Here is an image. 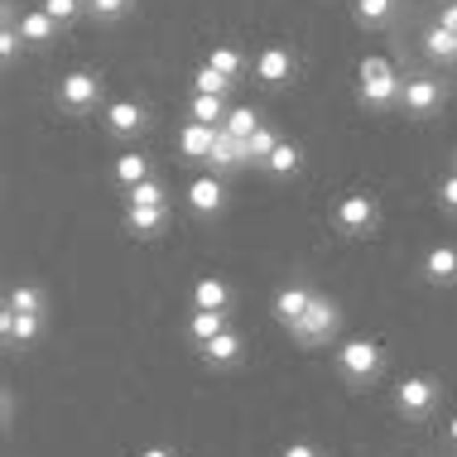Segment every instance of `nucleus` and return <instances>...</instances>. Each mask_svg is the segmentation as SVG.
I'll list each match as a JSON object with an SVG mask.
<instances>
[{"instance_id":"31","label":"nucleus","mask_w":457,"mask_h":457,"mask_svg":"<svg viewBox=\"0 0 457 457\" xmlns=\"http://www.w3.org/2000/svg\"><path fill=\"white\" fill-rule=\"evenodd\" d=\"M130 5H135V0H87V10H92L96 20H120Z\"/></svg>"},{"instance_id":"27","label":"nucleus","mask_w":457,"mask_h":457,"mask_svg":"<svg viewBox=\"0 0 457 457\" xmlns=\"http://www.w3.org/2000/svg\"><path fill=\"white\" fill-rule=\"evenodd\" d=\"M5 303H10V308H20V313H44V294L34 289V284H15Z\"/></svg>"},{"instance_id":"7","label":"nucleus","mask_w":457,"mask_h":457,"mask_svg":"<svg viewBox=\"0 0 457 457\" xmlns=\"http://www.w3.org/2000/svg\"><path fill=\"white\" fill-rule=\"evenodd\" d=\"M44 328V313H20V308L5 303V313H0V337L10 342V347H29L34 337H39Z\"/></svg>"},{"instance_id":"32","label":"nucleus","mask_w":457,"mask_h":457,"mask_svg":"<svg viewBox=\"0 0 457 457\" xmlns=\"http://www.w3.org/2000/svg\"><path fill=\"white\" fill-rule=\"evenodd\" d=\"M126 197H130V203H164V183L145 179V183H135V188H130Z\"/></svg>"},{"instance_id":"28","label":"nucleus","mask_w":457,"mask_h":457,"mask_svg":"<svg viewBox=\"0 0 457 457\" xmlns=\"http://www.w3.org/2000/svg\"><path fill=\"white\" fill-rule=\"evenodd\" d=\"M395 15V0H356V20L361 24H386Z\"/></svg>"},{"instance_id":"13","label":"nucleus","mask_w":457,"mask_h":457,"mask_svg":"<svg viewBox=\"0 0 457 457\" xmlns=\"http://www.w3.org/2000/svg\"><path fill=\"white\" fill-rule=\"evenodd\" d=\"M241 352H245V342H241V332H231V328H221L212 342H203V361L207 366H231Z\"/></svg>"},{"instance_id":"34","label":"nucleus","mask_w":457,"mask_h":457,"mask_svg":"<svg viewBox=\"0 0 457 457\" xmlns=\"http://www.w3.org/2000/svg\"><path fill=\"white\" fill-rule=\"evenodd\" d=\"M438 197H443V207H448V212H457V169L438 183Z\"/></svg>"},{"instance_id":"15","label":"nucleus","mask_w":457,"mask_h":457,"mask_svg":"<svg viewBox=\"0 0 457 457\" xmlns=\"http://www.w3.org/2000/svg\"><path fill=\"white\" fill-rule=\"evenodd\" d=\"M424 279L428 284H457V251L453 245H434V251L424 255Z\"/></svg>"},{"instance_id":"35","label":"nucleus","mask_w":457,"mask_h":457,"mask_svg":"<svg viewBox=\"0 0 457 457\" xmlns=\"http://www.w3.org/2000/svg\"><path fill=\"white\" fill-rule=\"evenodd\" d=\"M438 24H443V29H448V34H457V0H448V5H443Z\"/></svg>"},{"instance_id":"36","label":"nucleus","mask_w":457,"mask_h":457,"mask_svg":"<svg viewBox=\"0 0 457 457\" xmlns=\"http://www.w3.org/2000/svg\"><path fill=\"white\" fill-rule=\"evenodd\" d=\"M284 457H323L313 448V443H289V448H284Z\"/></svg>"},{"instance_id":"23","label":"nucleus","mask_w":457,"mask_h":457,"mask_svg":"<svg viewBox=\"0 0 457 457\" xmlns=\"http://www.w3.org/2000/svg\"><path fill=\"white\" fill-rule=\"evenodd\" d=\"M221 130H231L237 140H251V135L261 130V116H255V106H231L227 120H221Z\"/></svg>"},{"instance_id":"30","label":"nucleus","mask_w":457,"mask_h":457,"mask_svg":"<svg viewBox=\"0 0 457 457\" xmlns=\"http://www.w3.org/2000/svg\"><path fill=\"white\" fill-rule=\"evenodd\" d=\"M207 63H212L217 72H227V78H241V54H237V48H227V44H221V48H212V58H207Z\"/></svg>"},{"instance_id":"24","label":"nucleus","mask_w":457,"mask_h":457,"mask_svg":"<svg viewBox=\"0 0 457 457\" xmlns=\"http://www.w3.org/2000/svg\"><path fill=\"white\" fill-rule=\"evenodd\" d=\"M424 48H428V58H438V63H457V34H448L443 24H434V29H428Z\"/></svg>"},{"instance_id":"11","label":"nucleus","mask_w":457,"mask_h":457,"mask_svg":"<svg viewBox=\"0 0 457 457\" xmlns=\"http://www.w3.org/2000/svg\"><path fill=\"white\" fill-rule=\"evenodd\" d=\"M188 203L197 217H217L221 207H227V188H221L217 179H193L188 183Z\"/></svg>"},{"instance_id":"4","label":"nucleus","mask_w":457,"mask_h":457,"mask_svg":"<svg viewBox=\"0 0 457 457\" xmlns=\"http://www.w3.org/2000/svg\"><path fill=\"white\" fill-rule=\"evenodd\" d=\"M395 404H400L404 419H424L438 404V380L434 376H410L400 390H395Z\"/></svg>"},{"instance_id":"9","label":"nucleus","mask_w":457,"mask_h":457,"mask_svg":"<svg viewBox=\"0 0 457 457\" xmlns=\"http://www.w3.org/2000/svg\"><path fill=\"white\" fill-rule=\"evenodd\" d=\"M313 294H318V289H308V284H284V289L275 294V318H279L284 328H294V323H299V318L308 313Z\"/></svg>"},{"instance_id":"1","label":"nucleus","mask_w":457,"mask_h":457,"mask_svg":"<svg viewBox=\"0 0 457 457\" xmlns=\"http://www.w3.org/2000/svg\"><path fill=\"white\" fill-rule=\"evenodd\" d=\"M342 323V308L328 299V294H313V303H308V313L299 318V323L289 328V337L299 342V347H323V342H332V332H337Z\"/></svg>"},{"instance_id":"12","label":"nucleus","mask_w":457,"mask_h":457,"mask_svg":"<svg viewBox=\"0 0 457 457\" xmlns=\"http://www.w3.org/2000/svg\"><path fill=\"white\" fill-rule=\"evenodd\" d=\"M217 130L221 126H203V120H188V126H183V135H179V150L188 154V159H212V145H217Z\"/></svg>"},{"instance_id":"8","label":"nucleus","mask_w":457,"mask_h":457,"mask_svg":"<svg viewBox=\"0 0 457 457\" xmlns=\"http://www.w3.org/2000/svg\"><path fill=\"white\" fill-rule=\"evenodd\" d=\"M438 102H443V87L434 78H410L400 87V106L410 111V116H428V111H438Z\"/></svg>"},{"instance_id":"26","label":"nucleus","mask_w":457,"mask_h":457,"mask_svg":"<svg viewBox=\"0 0 457 457\" xmlns=\"http://www.w3.org/2000/svg\"><path fill=\"white\" fill-rule=\"evenodd\" d=\"M193 92H212V96H227V92H231V78H227V72H217L212 63H203V68H197V78H193Z\"/></svg>"},{"instance_id":"21","label":"nucleus","mask_w":457,"mask_h":457,"mask_svg":"<svg viewBox=\"0 0 457 457\" xmlns=\"http://www.w3.org/2000/svg\"><path fill=\"white\" fill-rule=\"evenodd\" d=\"M193 303H197V308H227V303H231V289H227L221 279L207 275V279L193 284Z\"/></svg>"},{"instance_id":"18","label":"nucleus","mask_w":457,"mask_h":457,"mask_svg":"<svg viewBox=\"0 0 457 457\" xmlns=\"http://www.w3.org/2000/svg\"><path fill=\"white\" fill-rule=\"evenodd\" d=\"M212 169H241L245 164V140H237L231 130H217V145H212Z\"/></svg>"},{"instance_id":"3","label":"nucleus","mask_w":457,"mask_h":457,"mask_svg":"<svg viewBox=\"0 0 457 457\" xmlns=\"http://www.w3.org/2000/svg\"><path fill=\"white\" fill-rule=\"evenodd\" d=\"M337 370L352 380V386H366V380H376V370H380V347L366 342V337L342 342L337 347Z\"/></svg>"},{"instance_id":"25","label":"nucleus","mask_w":457,"mask_h":457,"mask_svg":"<svg viewBox=\"0 0 457 457\" xmlns=\"http://www.w3.org/2000/svg\"><path fill=\"white\" fill-rule=\"evenodd\" d=\"M116 179L126 183V188L145 183V179H150V159H145V154H120L116 159Z\"/></svg>"},{"instance_id":"6","label":"nucleus","mask_w":457,"mask_h":457,"mask_svg":"<svg viewBox=\"0 0 457 457\" xmlns=\"http://www.w3.org/2000/svg\"><path fill=\"white\" fill-rule=\"evenodd\" d=\"M332 221H337L347 237H366V231L376 227V203H370V197H361V193H352V197H342V203H337Z\"/></svg>"},{"instance_id":"38","label":"nucleus","mask_w":457,"mask_h":457,"mask_svg":"<svg viewBox=\"0 0 457 457\" xmlns=\"http://www.w3.org/2000/svg\"><path fill=\"white\" fill-rule=\"evenodd\" d=\"M448 438H453V443H457V414H453V419H448Z\"/></svg>"},{"instance_id":"20","label":"nucleus","mask_w":457,"mask_h":457,"mask_svg":"<svg viewBox=\"0 0 457 457\" xmlns=\"http://www.w3.org/2000/svg\"><path fill=\"white\" fill-rule=\"evenodd\" d=\"M221 328H227V308H197V313L188 318V337L193 342H212Z\"/></svg>"},{"instance_id":"22","label":"nucleus","mask_w":457,"mask_h":457,"mask_svg":"<svg viewBox=\"0 0 457 457\" xmlns=\"http://www.w3.org/2000/svg\"><path fill=\"white\" fill-rule=\"evenodd\" d=\"M299 164H303V154H299V145H289V140H279L275 154L265 159V169H270V174H279V179L299 174Z\"/></svg>"},{"instance_id":"37","label":"nucleus","mask_w":457,"mask_h":457,"mask_svg":"<svg viewBox=\"0 0 457 457\" xmlns=\"http://www.w3.org/2000/svg\"><path fill=\"white\" fill-rule=\"evenodd\" d=\"M140 457H174V453H169V448H145Z\"/></svg>"},{"instance_id":"10","label":"nucleus","mask_w":457,"mask_h":457,"mask_svg":"<svg viewBox=\"0 0 457 457\" xmlns=\"http://www.w3.org/2000/svg\"><path fill=\"white\" fill-rule=\"evenodd\" d=\"M255 78L270 82V87H279V82H289L294 78V54L289 48H279V44H270L261 58H255Z\"/></svg>"},{"instance_id":"19","label":"nucleus","mask_w":457,"mask_h":457,"mask_svg":"<svg viewBox=\"0 0 457 457\" xmlns=\"http://www.w3.org/2000/svg\"><path fill=\"white\" fill-rule=\"evenodd\" d=\"M227 96H212V92H193V102H188V116L193 120H203V126H221L227 120Z\"/></svg>"},{"instance_id":"2","label":"nucleus","mask_w":457,"mask_h":457,"mask_svg":"<svg viewBox=\"0 0 457 457\" xmlns=\"http://www.w3.org/2000/svg\"><path fill=\"white\" fill-rule=\"evenodd\" d=\"M356 78H361V102L366 106H390L395 96H400L404 82L395 78V68L386 63V58H361V68H356Z\"/></svg>"},{"instance_id":"33","label":"nucleus","mask_w":457,"mask_h":457,"mask_svg":"<svg viewBox=\"0 0 457 457\" xmlns=\"http://www.w3.org/2000/svg\"><path fill=\"white\" fill-rule=\"evenodd\" d=\"M44 10H48V15H54L58 24H68V20L82 10V0H44Z\"/></svg>"},{"instance_id":"39","label":"nucleus","mask_w":457,"mask_h":457,"mask_svg":"<svg viewBox=\"0 0 457 457\" xmlns=\"http://www.w3.org/2000/svg\"><path fill=\"white\" fill-rule=\"evenodd\" d=\"M453 169H457V154H453Z\"/></svg>"},{"instance_id":"5","label":"nucleus","mask_w":457,"mask_h":457,"mask_svg":"<svg viewBox=\"0 0 457 457\" xmlns=\"http://www.w3.org/2000/svg\"><path fill=\"white\" fill-rule=\"evenodd\" d=\"M96 96H102V78H96V72H87V68L68 72L63 87H58V102H63V111H87Z\"/></svg>"},{"instance_id":"14","label":"nucleus","mask_w":457,"mask_h":457,"mask_svg":"<svg viewBox=\"0 0 457 457\" xmlns=\"http://www.w3.org/2000/svg\"><path fill=\"white\" fill-rule=\"evenodd\" d=\"M164 221H169L164 203H130V212H126V227L135 231V237H154Z\"/></svg>"},{"instance_id":"17","label":"nucleus","mask_w":457,"mask_h":457,"mask_svg":"<svg viewBox=\"0 0 457 457\" xmlns=\"http://www.w3.org/2000/svg\"><path fill=\"white\" fill-rule=\"evenodd\" d=\"M106 130H111V135H135V130H145V106H140V102H111V106H106Z\"/></svg>"},{"instance_id":"16","label":"nucleus","mask_w":457,"mask_h":457,"mask_svg":"<svg viewBox=\"0 0 457 457\" xmlns=\"http://www.w3.org/2000/svg\"><path fill=\"white\" fill-rule=\"evenodd\" d=\"M15 29H20V39H24V44H34V48H39V44L54 39L58 20L48 15V10H24V15L15 20Z\"/></svg>"},{"instance_id":"29","label":"nucleus","mask_w":457,"mask_h":457,"mask_svg":"<svg viewBox=\"0 0 457 457\" xmlns=\"http://www.w3.org/2000/svg\"><path fill=\"white\" fill-rule=\"evenodd\" d=\"M275 145H279V140H275V130L261 126V130L251 135V140H245V159H261V164H265V159L275 154Z\"/></svg>"}]
</instances>
